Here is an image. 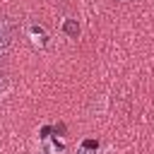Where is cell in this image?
Returning <instances> with one entry per match:
<instances>
[{
  "mask_svg": "<svg viewBox=\"0 0 154 154\" xmlns=\"http://www.w3.org/2000/svg\"><path fill=\"white\" fill-rule=\"evenodd\" d=\"M29 38H31V43H34V46H38V48H43V46L48 43L46 29H43V26H38V24H29Z\"/></svg>",
  "mask_w": 154,
  "mask_h": 154,
  "instance_id": "cell-1",
  "label": "cell"
},
{
  "mask_svg": "<svg viewBox=\"0 0 154 154\" xmlns=\"http://www.w3.org/2000/svg\"><path fill=\"white\" fill-rule=\"evenodd\" d=\"M7 46H10V29H7V22L0 19V58L5 55Z\"/></svg>",
  "mask_w": 154,
  "mask_h": 154,
  "instance_id": "cell-2",
  "label": "cell"
},
{
  "mask_svg": "<svg viewBox=\"0 0 154 154\" xmlns=\"http://www.w3.org/2000/svg\"><path fill=\"white\" fill-rule=\"evenodd\" d=\"M63 34L70 36V38H77L79 36V22L77 19H65L63 22Z\"/></svg>",
  "mask_w": 154,
  "mask_h": 154,
  "instance_id": "cell-3",
  "label": "cell"
},
{
  "mask_svg": "<svg viewBox=\"0 0 154 154\" xmlns=\"http://www.w3.org/2000/svg\"><path fill=\"white\" fill-rule=\"evenodd\" d=\"M7 87H10V79H7V75H5V72H0V94H5V91H7Z\"/></svg>",
  "mask_w": 154,
  "mask_h": 154,
  "instance_id": "cell-4",
  "label": "cell"
},
{
  "mask_svg": "<svg viewBox=\"0 0 154 154\" xmlns=\"http://www.w3.org/2000/svg\"><path fill=\"white\" fill-rule=\"evenodd\" d=\"M82 147H84V149H94V152H96V149H99V140H84V142H82Z\"/></svg>",
  "mask_w": 154,
  "mask_h": 154,
  "instance_id": "cell-5",
  "label": "cell"
},
{
  "mask_svg": "<svg viewBox=\"0 0 154 154\" xmlns=\"http://www.w3.org/2000/svg\"><path fill=\"white\" fill-rule=\"evenodd\" d=\"M51 135H53V128H48V125H46V128H41V135H38V137H41V140H48Z\"/></svg>",
  "mask_w": 154,
  "mask_h": 154,
  "instance_id": "cell-6",
  "label": "cell"
},
{
  "mask_svg": "<svg viewBox=\"0 0 154 154\" xmlns=\"http://www.w3.org/2000/svg\"><path fill=\"white\" fill-rule=\"evenodd\" d=\"M53 132H55V135H65V123H58V125L53 128Z\"/></svg>",
  "mask_w": 154,
  "mask_h": 154,
  "instance_id": "cell-7",
  "label": "cell"
},
{
  "mask_svg": "<svg viewBox=\"0 0 154 154\" xmlns=\"http://www.w3.org/2000/svg\"><path fill=\"white\" fill-rule=\"evenodd\" d=\"M75 154H96V152H94V149H84V147H79Z\"/></svg>",
  "mask_w": 154,
  "mask_h": 154,
  "instance_id": "cell-8",
  "label": "cell"
}]
</instances>
